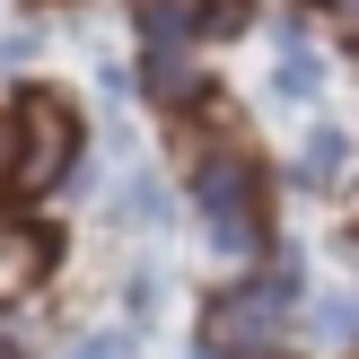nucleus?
<instances>
[{"label":"nucleus","mask_w":359,"mask_h":359,"mask_svg":"<svg viewBox=\"0 0 359 359\" xmlns=\"http://www.w3.org/2000/svg\"><path fill=\"white\" fill-rule=\"evenodd\" d=\"M70 359H132V333H88Z\"/></svg>","instance_id":"obj_6"},{"label":"nucleus","mask_w":359,"mask_h":359,"mask_svg":"<svg viewBox=\"0 0 359 359\" xmlns=\"http://www.w3.org/2000/svg\"><path fill=\"white\" fill-rule=\"evenodd\" d=\"M79 158V123H70L62 97H27L18 105V184L9 193H53Z\"/></svg>","instance_id":"obj_1"},{"label":"nucleus","mask_w":359,"mask_h":359,"mask_svg":"<svg viewBox=\"0 0 359 359\" xmlns=\"http://www.w3.org/2000/svg\"><path fill=\"white\" fill-rule=\"evenodd\" d=\"M342 167H351V132L342 123H316V132L298 140V175H307V184H333Z\"/></svg>","instance_id":"obj_3"},{"label":"nucleus","mask_w":359,"mask_h":359,"mask_svg":"<svg viewBox=\"0 0 359 359\" xmlns=\"http://www.w3.org/2000/svg\"><path fill=\"white\" fill-rule=\"evenodd\" d=\"M316 333L325 342H351L359 333V298H316Z\"/></svg>","instance_id":"obj_4"},{"label":"nucleus","mask_w":359,"mask_h":359,"mask_svg":"<svg viewBox=\"0 0 359 359\" xmlns=\"http://www.w3.org/2000/svg\"><path fill=\"white\" fill-rule=\"evenodd\" d=\"M18 184V105H0V193Z\"/></svg>","instance_id":"obj_5"},{"label":"nucleus","mask_w":359,"mask_h":359,"mask_svg":"<svg viewBox=\"0 0 359 359\" xmlns=\"http://www.w3.org/2000/svg\"><path fill=\"white\" fill-rule=\"evenodd\" d=\"M316 88H325V53H316V44H298V27H290V44H280V62H272V97L316 105Z\"/></svg>","instance_id":"obj_2"}]
</instances>
